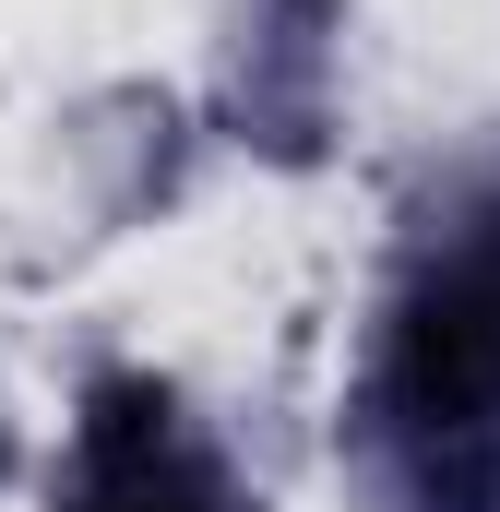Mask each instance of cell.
Listing matches in <instances>:
<instances>
[{"instance_id": "7a4b0ae2", "label": "cell", "mask_w": 500, "mask_h": 512, "mask_svg": "<svg viewBox=\"0 0 500 512\" xmlns=\"http://www.w3.org/2000/svg\"><path fill=\"white\" fill-rule=\"evenodd\" d=\"M72 512H239V489L215 477V453L179 429L167 393L108 382L72 453Z\"/></svg>"}, {"instance_id": "6da1fadb", "label": "cell", "mask_w": 500, "mask_h": 512, "mask_svg": "<svg viewBox=\"0 0 500 512\" xmlns=\"http://www.w3.org/2000/svg\"><path fill=\"white\" fill-rule=\"evenodd\" d=\"M393 453L429 512H500V215L453 227L393 310Z\"/></svg>"}]
</instances>
